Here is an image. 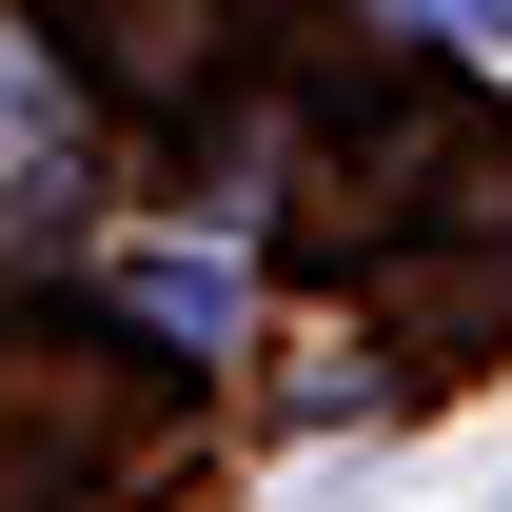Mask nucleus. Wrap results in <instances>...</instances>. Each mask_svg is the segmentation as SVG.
Wrapping results in <instances>:
<instances>
[{
    "instance_id": "f257e3e1",
    "label": "nucleus",
    "mask_w": 512,
    "mask_h": 512,
    "mask_svg": "<svg viewBox=\"0 0 512 512\" xmlns=\"http://www.w3.org/2000/svg\"><path fill=\"white\" fill-rule=\"evenodd\" d=\"M20 197H79V119H60V79L20 60V20H0V217Z\"/></svg>"
},
{
    "instance_id": "f03ea898",
    "label": "nucleus",
    "mask_w": 512,
    "mask_h": 512,
    "mask_svg": "<svg viewBox=\"0 0 512 512\" xmlns=\"http://www.w3.org/2000/svg\"><path fill=\"white\" fill-rule=\"evenodd\" d=\"M138 316L178 335V355H217V335H237V256H158V276H138Z\"/></svg>"
}]
</instances>
